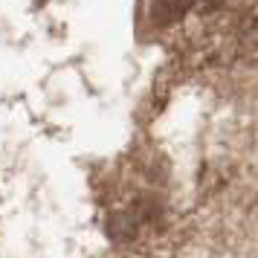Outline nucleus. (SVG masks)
I'll return each instance as SVG.
<instances>
[{
    "mask_svg": "<svg viewBox=\"0 0 258 258\" xmlns=\"http://www.w3.org/2000/svg\"><path fill=\"white\" fill-rule=\"evenodd\" d=\"M200 3H215V0H157L154 3V12L160 21H174L183 12H188L191 6H200Z\"/></svg>",
    "mask_w": 258,
    "mask_h": 258,
    "instance_id": "obj_1",
    "label": "nucleus"
}]
</instances>
